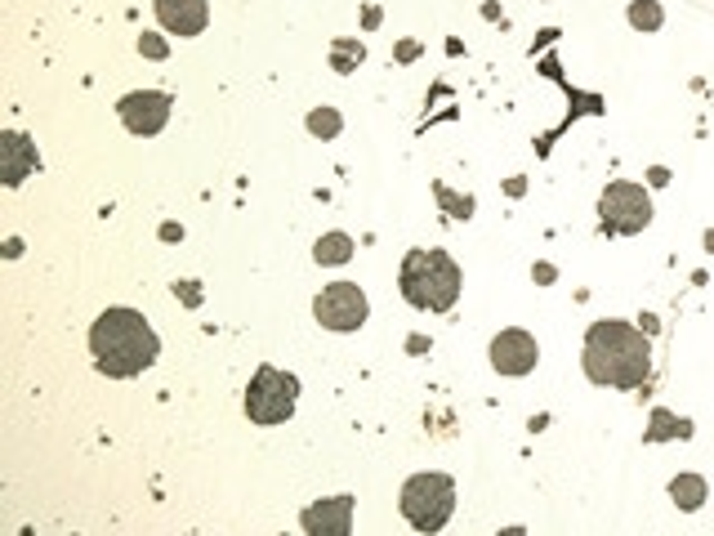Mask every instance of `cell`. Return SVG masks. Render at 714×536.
I'll return each instance as SVG.
<instances>
[{"label": "cell", "instance_id": "obj_1", "mask_svg": "<svg viewBox=\"0 0 714 536\" xmlns=\"http://www.w3.org/2000/svg\"><path fill=\"white\" fill-rule=\"evenodd\" d=\"M585 376L594 385H612V389H638L652 376V340L643 327L629 322H594L585 336Z\"/></svg>", "mask_w": 714, "mask_h": 536}, {"label": "cell", "instance_id": "obj_2", "mask_svg": "<svg viewBox=\"0 0 714 536\" xmlns=\"http://www.w3.org/2000/svg\"><path fill=\"white\" fill-rule=\"evenodd\" d=\"M90 353H94V367L103 376L126 380V376H139L157 362L161 340L139 309H108L90 327Z\"/></svg>", "mask_w": 714, "mask_h": 536}, {"label": "cell", "instance_id": "obj_3", "mask_svg": "<svg viewBox=\"0 0 714 536\" xmlns=\"http://www.w3.org/2000/svg\"><path fill=\"white\" fill-rule=\"evenodd\" d=\"M398 287H402L407 305H416L425 313H447L460 300L465 278H460V268L447 250H407Z\"/></svg>", "mask_w": 714, "mask_h": 536}, {"label": "cell", "instance_id": "obj_4", "mask_svg": "<svg viewBox=\"0 0 714 536\" xmlns=\"http://www.w3.org/2000/svg\"><path fill=\"white\" fill-rule=\"evenodd\" d=\"M398 505H402V518L416 532H438L456 509V483L447 474H416V478L402 483Z\"/></svg>", "mask_w": 714, "mask_h": 536}, {"label": "cell", "instance_id": "obj_5", "mask_svg": "<svg viewBox=\"0 0 714 536\" xmlns=\"http://www.w3.org/2000/svg\"><path fill=\"white\" fill-rule=\"evenodd\" d=\"M295 398H299V380L295 376H286L277 367H259L250 389H246V416L255 425H281V420H290Z\"/></svg>", "mask_w": 714, "mask_h": 536}, {"label": "cell", "instance_id": "obj_6", "mask_svg": "<svg viewBox=\"0 0 714 536\" xmlns=\"http://www.w3.org/2000/svg\"><path fill=\"white\" fill-rule=\"evenodd\" d=\"M598 219L607 232H643L652 223V201L643 192V183H629V179H616L603 188L598 197Z\"/></svg>", "mask_w": 714, "mask_h": 536}, {"label": "cell", "instance_id": "obj_7", "mask_svg": "<svg viewBox=\"0 0 714 536\" xmlns=\"http://www.w3.org/2000/svg\"><path fill=\"white\" fill-rule=\"evenodd\" d=\"M371 305L362 296V287H353V282H330L317 300H312V318L326 327V331H357L367 322Z\"/></svg>", "mask_w": 714, "mask_h": 536}, {"label": "cell", "instance_id": "obj_8", "mask_svg": "<svg viewBox=\"0 0 714 536\" xmlns=\"http://www.w3.org/2000/svg\"><path fill=\"white\" fill-rule=\"evenodd\" d=\"M117 112H121V121L134 134H161L166 121H170V94H161V90H134V94H126L117 103Z\"/></svg>", "mask_w": 714, "mask_h": 536}, {"label": "cell", "instance_id": "obj_9", "mask_svg": "<svg viewBox=\"0 0 714 536\" xmlns=\"http://www.w3.org/2000/svg\"><path fill=\"white\" fill-rule=\"evenodd\" d=\"M536 362H540V349H536V340L527 331L509 327V331H500L491 340V367L500 376H527V371H536Z\"/></svg>", "mask_w": 714, "mask_h": 536}, {"label": "cell", "instance_id": "obj_10", "mask_svg": "<svg viewBox=\"0 0 714 536\" xmlns=\"http://www.w3.org/2000/svg\"><path fill=\"white\" fill-rule=\"evenodd\" d=\"M157 19L174 37H197L210 23V5L206 0H157Z\"/></svg>", "mask_w": 714, "mask_h": 536}, {"label": "cell", "instance_id": "obj_11", "mask_svg": "<svg viewBox=\"0 0 714 536\" xmlns=\"http://www.w3.org/2000/svg\"><path fill=\"white\" fill-rule=\"evenodd\" d=\"M299 523H304V532H312V536H321V532L344 536V532L353 527V496L317 500V505H308V509L299 514Z\"/></svg>", "mask_w": 714, "mask_h": 536}, {"label": "cell", "instance_id": "obj_12", "mask_svg": "<svg viewBox=\"0 0 714 536\" xmlns=\"http://www.w3.org/2000/svg\"><path fill=\"white\" fill-rule=\"evenodd\" d=\"M0 161H5V183L19 188L32 170H37V143L19 130H5L0 134Z\"/></svg>", "mask_w": 714, "mask_h": 536}, {"label": "cell", "instance_id": "obj_13", "mask_svg": "<svg viewBox=\"0 0 714 536\" xmlns=\"http://www.w3.org/2000/svg\"><path fill=\"white\" fill-rule=\"evenodd\" d=\"M312 259H317V264H348V259H353V237H348V232H326V237H317Z\"/></svg>", "mask_w": 714, "mask_h": 536}, {"label": "cell", "instance_id": "obj_14", "mask_svg": "<svg viewBox=\"0 0 714 536\" xmlns=\"http://www.w3.org/2000/svg\"><path fill=\"white\" fill-rule=\"evenodd\" d=\"M669 496H674L678 509H701V500H705V478H701V474H678V478L669 483Z\"/></svg>", "mask_w": 714, "mask_h": 536}, {"label": "cell", "instance_id": "obj_15", "mask_svg": "<svg viewBox=\"0 0 714 536\" xmlns=\"http://www.w3.org/2000/svg\"><path fill=\"white\" fill-rule=\"evenodd\" d=\"M647 438H652V443H665V438H692V425H687V420H678V416H669L665 407H656V411H652V429H647Z\"/></svg>", "mask_w": 714, "mask_h": 536}, {"label": "cell", "instance_id": "obj_16", "mask_svg": "<svg viewBox=\"0 0 714 536\" xmlns=\"http://www.w3.org/2000/svg\"><path fill=\"white\" fill-rule=\"evenodd\" d=\"M629 23L643 28V32H656V28L665 23V14H661L656 0H634V5H629Z\"/></svg>", "mask_w": 714, "mask_h": 536}, {"label": "cell", "instance_id": "obj_17", "mask_svg": "<svg viewBox=\"0 0 714 536\" xmlns=\"http://www.w3.org/2000/svg\"><path fill=\"white\" fill-rule=\"evenodd\" d=\"M362 59H367V50L357 45V41H335V50H330V68H335V72H353Z\"/></svg>", "mask_w": 714, "mask_h": 536}, {"label": "cell", "instance_id": "obj_18", "mask_svg": "<svg viewBox=\"0 0 714 536\" xmlns=\"http://www.w3.org/2000/svg\"><path fill=\"white\" fill-rule=\"evenodd\" d=\"M339 126H344V121H339V112H335V108H312V112H308V130H312V134H321V139H335V134H339Z\"/></svg>", "mask_w": 714, "mask_h": 536}, {"label": "cell", "instance_id": "obj_19", "mask_svg": "<svg viewBox=\"0 0 714 536\" xmlns=\"http://www.w3.org/2000/svg\"><path fill=\"white\" fill-rule=\"evenodd\" d=\"M434 192H438V201L447 206V215H451V219H469V215H474V197H456L447 183H438Z\"/></svg>", "mask_w": 714, "mask_h": 536}, {"label": "cell", "instance_id": "obj_20", "mask_svg": "<svg viewBox=\"0 0 714 536\" xmlns=\"http://www.w3.org/2000/svg\"><path fill=\"white\" fill-rule=\"evenodd\" d=\"M139 50L148 59H166V41H157V37H139Z\"/></svg>", "mask_w": 714, "mask_h": 536}]
</instances>
